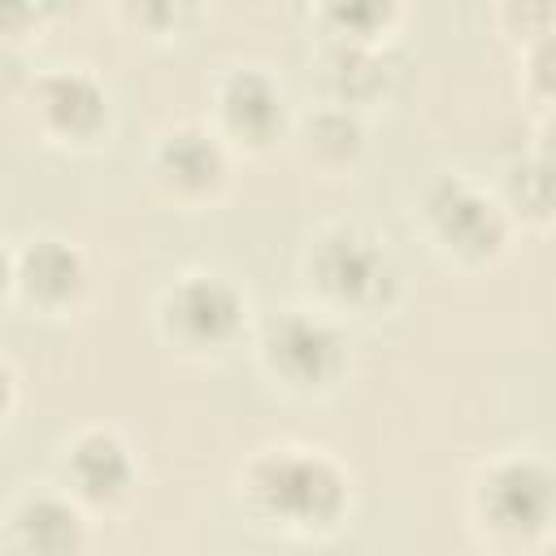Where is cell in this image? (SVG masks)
<instances>
[{
    "instance_id": "cell-1",
    "label": "cell",
    "mask_w": 556,
    "mask_h": 556,
    "mask_svg": "<svg viewBox=\"0 0 556 556\" xmlns=\"http://www.w3.org/2000/svg\"><path fill=\"white\" fill-rule=\"evenodd\" d=\"M256 495L274 513L313 521V517H330L339 508L343 486H339V473L317 456H274L256 473Z\"/></svg>"
},
{
    "instance_id": "cell-2",
    "label": "cell",
    "mask_w": 556,
    "mask_h": 556,
    "mask_svg": "<svg viewBox=\"0 0 556 556\" xmlns=\"http://www.w3.org/2000/svg\"><path fill=\"white\" fill-rule=\"evenodd\" d=\"M317 269H321L326 287H330L334 295L361 300V304L387 295V287H391V269H387L382 252L369 248V243L356 239V235H334V239H326L321 252H317Z\"/></svg>"
},
{
    "instance_id": "cell-3",
    "label": "cell",
    "mask_w": 556,
    "mask_h": 556,
    "mask_svg": "<svg viewBox=\"0 0 556 556\" xmlns=\"http://www.w3.org/2000/svg\"><path fill=\"white\" fill-rule=\"evenodd\" d=\"M269 352H274V361H278L291 378H304V382H317V378H326V374L339 365V339H334L321 321L300 317V313L274 321V330H269Z\"/></svg>"
},
{
    "instance_id": "cell-4",
    "label": "cell",
    "mask_w": 556,
    "mask_h": 556,
    "mask_svg": "<svg viewBox=\"0 0 556 556\" xmlns=\"http://www.w3.org/2000/svg\"><path fill=\"white\" fill-rule=\"evenodd\" d=\"M169 317H174L178 330L191 334V339H222V334L235 326V317H239V300H235V291H230L226 282H217V278H191V282H182V287L174 291Z\"/></svg>"
},
{
    "instance_id": "cell-5",
    "label": "cell",
    "mask_w": 556,
    "mask_h": 556,
    "mask_svg": "<svg viewBox=\"0 0 556 556\" xmlns=\"http://www.w3.org/2000/svg\"><path fill=\"white\" fill-rule=\"evenodd\" d=\"M491 513L504 526H539L547 517V473L539 465H508L491 478Z\"/></svg>"
},
{
    "instance_id": "cell-6",
    "label": "cell",
    "mask_w": 556,
    "mask_h": 556,
    "mask_svg": "<svg viewBox=\"0 0 556 556\" xmlns=\"http://www.w3.org/2000/svg\"><path fill=\"white\" fill-rule=\"evenodd\" d=\"M434 217H439L443 235L456 239L460 248L482 252V248H491V243L500 239V217H495V208H491L486 200L469 195V191L456 187V182H447V187L434 195Z\"/></svg>"
},
{
    "instance_id": "cell-7",
    "label": "cell",
    "mask_w": 556,
    "mask_h": 556,
    "mask_svg": "<svg viewBox=\"0 0 556 556\" xmlns=\"http://www.w3.org/2000/svg\"><path fill=\"white\" fill-rule=\"evenodd\" d=\"M226 113H230V122H235L239 130H248V135L261 139V135H269L274 122H278V96L269 91L265 78L239 74V78L230 83V91H226Z\"/></svg>"
},
{
    "instance_id": "cell-8",
    "label": "cell",
    "mask_w": 556,
    "mask_h": 556,
    "mask_svg": "<svg viewBox=\"0 0 556 556\" xmlns=\"http://www.w3.org/2000/svg\"><path fill=\"white\" fill-rule=\"evenodd\" d=\"M22 534H26V543L35 552L61 556V552H70L78 543V517L65 504H56V500H35L22 513Z\"/></svg>"
},
{
    "instance_id": "cell-9",
    "label": "cell",
    "mask_w": 556,
    "mask_h": 556,
    "mask_svg": "<svg viewBox=\"0 0 556 556\" xmlns=\"http://www.w3.org/2000/svg\"><path fill=\"white\" fill-rule=\"evenodd\" d=\"M43 104H48V113H52L61 126H70V130H87V126H96V117H100V91H96L83 74H56V78H48Z\"/></svg>"
},
{
    "instance_id": "cell-10",
    "label": "cell",
    "mask_w": 556,
    "mask_h": 556,
    "mask_svg": "<svg viewBox=\"0 0 556 556\" xmlns=\"http://www.w3.org/2000/svg\"><path fill=\"white\" fill-rule=\"evenodd\" d=\"M74 473L91 495H109V491H117L126 482V456H122V447L113 439L91 434L74 452Z\"/></svg>"
},
{
    "instance_id": "cell-11",
    "label": "cell",
    "mask_w": 556,
    "mask_h": 556,
    "mask_svg": "<svg viewBox=\"0 0 556 556\" xmlns=\"http://www.w3.org/2000/svg\"><path fill=\"white\" fill-rule=\"evenodd\" d=\"M26 282L39 295H65L78 282V256L61 243H35L26 252Z\"/></svg>"
},
{
    "instance_id": "cell-12",
    "label": "cell",
    "mask_w": 556,
    "mask_h": 556,
    "mask_svg": "<svg viewBox=\"0 0 556 556\" xmlns=\"http://www.w3.org/2000/svg\"><path fill=\"white\" fill-rule=\"evenodd\" d=\"M165 165H169L174 178L200 187V182H208V178L222 169V156H217V148H213L208 139H200V135H174V139L165 143Z\"/></svg>"
},
{
    "instance_id": "cell-13",
    "label": "cell",
    "mask_w": 556,
    "mask_h": 556,
    "mask_svg": "<svg viewBox=\"0 0 556 556\" xmlns=\"http://www.w3.org/2000/svg\"><path fill=\"white\" fill-rule=\"evenodd\" d=\"M4 387H9V378H4V369H0V400H4Z\"/></svg>"
},
{
    "instance_id": "cell-14",
    "label": "cell",
    "mask_w": 556,
    "mask_h": 556,
    "mask_svg": "<svg viewBox=\"0 0 556 556\" xmlns=\"http://www.w3.org/2000/svg\"><path fill=\"white\" fill-rule=\"evenodd\" d=\"M0 282H4V252H0Z\"/></svg>"
}]
</instances>
